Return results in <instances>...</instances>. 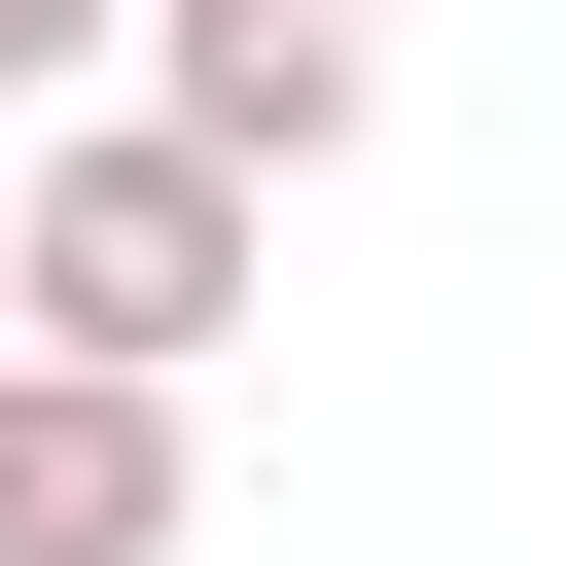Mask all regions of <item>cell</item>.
Instances as JSON below:
<instances>
[{
    "label": "cell",
    "instance_id": "obj_1",
    "mask_svg": "<svg viewBox=\"0 0 566 566\" xmlns=\"http://www.w3.org/2000/svg\"><path fill=\"white\" fill-rule=\"evenodd\" d=\"M248 283H283V177H248V142H177V106L0 142V354H142V389H212Z\"/></svg>",
    "mask_w": 566,
    "mask_h": 566
},
{
    "label": "cell",
    "instance_id": "obj_2",
    "mask_svg": "<svg viewBox=\"0 0 566 566\" xmlns=\"http://www.w3.org/2000/svg\"><path fill=\"white\" fill-rule=\"evenodd\" d=\"M177 389L142 354H0V566H177Z\"/></svg>",
    "mask_w": 566,
    "mask_h": 566
},
{
    "label": "cell",
    "instance_id": "obj_3",
    "mask_svg": "<svg viewBox=\"0 0 566 566\" xmlns=\"http://www.w3.org/2000/svg\"><path fill=\"white\" fill-rule=\"evenodd\" d=\"M106 35H142V106H177V142H248V177H318V142L389 106V35H354V0H106Z\"/></svg>",
    "mask_w": 566,
    "mask_h": 566
},
{
    "label": "cell",
    "instance_id": "obj_4",
    "mask_svg": "<svg viewBox=\"0 0 566 566\" xmlns=\"http://www.w3.org/2000/svg\"><path fill=\"white\" fill-rule=\"evenodd\" d=\"M35 71H106V0H0V106H35Z\"/></svg>",
    "mask_w": 566,
    "mask_h": 566
}]
</instances>
